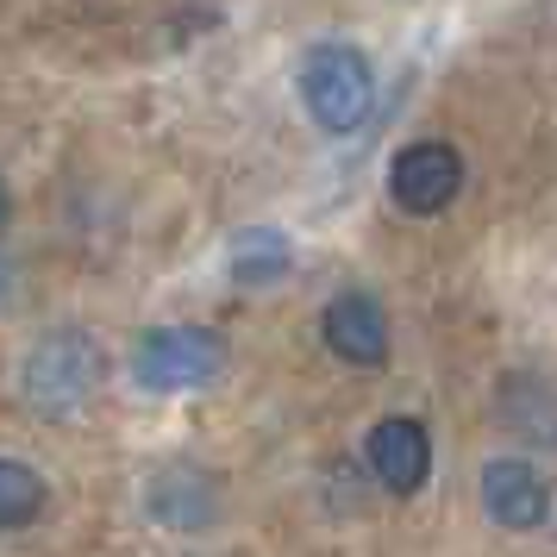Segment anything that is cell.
<instances>
[{"label": "cell", "mask_w": 557, "mask_h": 557, "mask_svg": "<svg viewBox=\"0 0 557 557\" xmlns=\"http://www.w3.org/2000/svg\"><path fill=\"white\" fill-rule=\"evenodd\" d=\"M213 513H220V488L195 463H170L151 482V520H163V527H207Z\"/></svg>", "instance_id": "obj_8"}, {"label": "cell", "mask_w": 557, "mask_h": 557, "mask_svg": "<svg viewBox=\"0 0 557 557\" xmlns=\"http://www.w3.org/2000/svg\"><path fill=\"white\" fill-rule=\"evenodd\" d=\"M226 338L213 326H157L132 345V376L151 395H195L226 376Z\"/></svg>", "instance_id": "obj_2"}, {"label": "cell", "mask_w": 557, "mask_h": 557, "mask_svg": "<svg viewBox=\"0 0 557 557\" xmlns=\"http://www.w3.org/2000/svg\"><path fill=\"white\" fill-rule=\"evenodd\" d=\"M363 463L388 495H420L432 476V438L420 420H382L363 438Z\"/></svg>", "instance_id": "obj_7"}, {"label": "cell", "mask_w": 557, "mask_h": 557, "mask_svg": "<svg viewBox=\"0 0 557 557\" xmlns=\"http://www.w3.org/2000/svg\"><path fill=\"white\" fill-rule=\"evenodd\" d=\"M463 188V157L438 138H420V145H401V157L388 163V201L413 213V220H432L445 213Z\"/></svg>", "instance_id": "obj_4"}, {"label": "cell", "mask_w": 557, "mask_h": 557, "mask_svg": "<svg viewBox=\"0 0 557 557\" xmlns=\"http://www.w3.org/2000/svg\"><path fill=\"white\" fill-rule=\"evenodd\" d=\"M101 388V345L82 338V332H51L38 338L26 357V395L38 413L51 420H70L88 395Z\"/></svg>", "instance_id": "obj_3"}, {"label": "cell", "mask_w": 557, "mask_h": 557, "mask_svg": "<svg viewBox=\"0 0 557 557\" xmlns=\"http://www.w3.org/2000/svg\"><path fill=\"white\" fill-rule=\"evenodd\" d=\"M482 513L507 532L545 527L552 488L539 476V463H527V457H495V463H482Z\"/></svg>", "instance_id": "obj_5"}, {"label": "cell", "mask_w": 557, "mask_h": 557, "mask_svg": "<svg viewBox=\"0 0 557 557\" xmlns=\"http://www.w3.org/2000/svg\"><path fill=\"white\" fill-rule=\"evenodd\" d=\"M301 101L313 113V126L332 132V138H345L370 120V107H376V76H370V63L357 45H313L301 57Z\"/></svg>", "instance_id": "obj_1"}, {"label": "cell", "mask_w": 557, "mask_h": 557, "mask_svg": "<svg viewBox=\"0 0 557 557\" xmlns=\"http://www.w3.org/2000/svg\"><path fill=\"white\" fill-rule=\"evenodd\" d=\"M7 213H13V201H7V182H0V232H7Z\"/></svg>", "instance_id": "obj_11"}, {"label": "cell", "mask_w": 557, "mask_h": 557, "mask_svg": "<svg viewBox=\"0 0 557 557\" xmlns=\"http://www.w3.org/2000/svg\"><path fill=\"white\" fill-rule=\"evenodd\" d=\"M45 502H51L45 476L20 457H0V532H26L45 513Z\"/></svg>", "instance_id": "obj_10"}, {"label": "cell", "mask_w": 557, "mask_h": 557, "mask_svg": "<svg viewBox=\"0 0 557 557\" xmlns=\"http://www.w3.org/2000/svg\"><path fill=\"white\" fill-rule=\"evenodd\" d=\"M288 263H295V251L276 226H251L232 238V282L238 288H270V282L288 276Z\"/></svg>", "instance_id": "obj_9"}, {"label": "cell", "mask_w": 557, "mask_h": 557, "mask_svg": "<svg viewBox=\"0 0 557 557\" xmlns=\"http://www.w3.org/2000/svg\"><path fill=\"white\" fill-rule=\"evenodd\" d=\"M320 338H326V351L338 357V363H351V370L388 363V313H382L376 295H338V301H326Z\"/></svg>", "instance_id": "obj_6"}]
</instances>
